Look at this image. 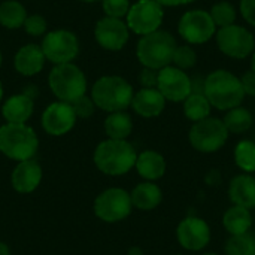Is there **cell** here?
<instances>
[{
  "label": "cell",
  "mask_w": 255,
  "mask_h": 255,
  "mask_svg": "<svg viewBox=\"0 0 255 255\" xmlns=\"http://www.w3.org/2000/svg\"><path fill=\"white\" fill-rule=\"evenodd\" d=\"M178 241L185 250L200 251L211 241L209 226L202 218L188 217L178 226Z\"/></svg>",
  "instance_id": "obj_16"
},
{
  "label": "cell",
  "mask_w": 255,
  "mask_h": 255,
  "mask_svg": "<svg viewBox=\"0 0 255 255\" xmlns=\"http://www.w3.org/2000/svg\"><path fill=\"white\" fill-rule=\"evenodd\" d=\"M161 6H181V4H188L193 3L194 0H155Z\"/></svg>",
  "instance_id": "obj_39"
},
{
  "label": "cell",
  "mask_w": 255,
  "mask_h": 255,
  "mask_svg": "<svg viewBox=\"0 0 255 255\" xmlns=\"http://www.w3.org/2000/svg\"><path fill=\"white\" fill-rule=\"evenodd\" d=\"M76 114L70 103L55 102L49 105L42 115V127L48 134L61 136L73 128Z\"/></svg>",
  "instance_id": "obj_14"
},
{
  "label": "cell",
  "mask_w": 255,
  "mask_h": 255,
  "mask_svg": "<svg viewBox=\"0 0 255 255\" xmlns=\"http://www.w3.org/2000/svg\"><path fill=\"white\" fill-rule=\"evenodd\" d=\"M27 18L25 7L16 0H6L0 4V24L6 28H18L24 25Z\"/></svg>",
  "instance_id": "obj_26"
},
{
  "label": "cell",
  "mask_w": 255,
  "mask_h": 255,
  "mask_svg": "<svg viewBox=\"0 0 255 255\" xmlns=\"http://www.w3.org/2000/svg\"><path fill=\"white\" fill-rule=\"evenodd\" d=\"M197 61V54L191 46H176L175 54H173V63L179 69H190L196 64Z\"/></svg>",
  "instance_id": "obj_32"
},
{
  "label": "cell",
  "mask_w": 255,
  "mask_h": 255,
  "mask_svg": "<svg viewBox=\"0 0 255 255\" xmlns=\"http://www.w3.org/2000/svg\"><path fill=\"white\" fill-rule=\"evenodd\" d=\"M215 22L209 12L196 9L185 12L179 19L178 31L190 43H205L215 33Z\"/></svg>",
  "instance_id": "obj_11"
},
{
  "label": "cell",
  "mask_w": 255,
  "mask_h": 255,
  "mask_svg": "<svg viewBox=\"0 0 255 255\" xmlns=\"http://www.w3.org/2000/svg\"><path fill=\"white\" fill-rule=\"evenodd\" d=\"M10 181H12V187L18 193L22 194L33 193L42 181V169L39 163L34 161L33 158L19 161L12 172Z\"/></svg>",
  "instance_id": "obj_17"
},
{
  "label": "cell",
  "mask_w": 255,
  "mask_h": 255,
  "mask_svg": "<svg viewBox=\"0 0 255 255\" xmlns=\"http://www.w3.org/2000/svg\"><path fill=\"white\" fill-rule=\"evenodd\" d=\"M137 154L127 140L108 139L94 151V163L100 172L109 176H120L131 170L136 164Z\"/></svg>",
  "instance_id": "obj_2"
},
{
  "label": "cell",
  "mask_w": 255,
  "mask_h": 255,
  "mask_svg": "<svg viewBox=\"0 0 255 255\" xmlns=\"http://www.w3.org/2000/svg\"><path fill=\"white\" fill-rule=\"evenodd\" d=\"M96 39L105 49L120 51L128 40V28L120 18L106 16L96 24Z\"/></svg>",
  "instance_id": "obj_15"
},
{
  "label": "cell",
  "mask_w": 255,
  "mask_h": 255,
  "mask_svg": "<svg viewBox=\"0 0 255 255\" xmlns=\"http://www.w3.org/2000/svg\"><path fill=\"white\" fill-rule=\"evenodd\" d=\"M241 12L245 21L255 25V0H241Z\"/></svg>",
  "instance_id": "obj_37"
},
{
  "label": "cell",
  "mask_w": 255,
  "mask_h": 255,
  "mask_svg": "<svg viewBox=\"0 0 255 255\" xmlns=\"http://www.w3.org/2000/svg\"><path fill=\"white\" fill-rule=\"evenodd\" d=\"M91 96L97 108L108 112H118L131 105L134 94L126 79L120 76H103L94 84Z\"/></svg>",
  "instance_id": "obj_4"
},
{
  "label": "cell",
  "mask_w": 255,
  "mask_h": 255,
  "mask_svg": "<svg viewBox=\"0 0 255 255\" xmlns=\"http://www.w3.org/2000/svg\"><path fill=\"white\" fill-rule=\"evenodd\" d=\"M45 58L55 64H64L78 55L79 43L73 33L67 30H54L48 33L42 42Z\"/></svg>",
  "instance_id": "obj_12"
},
{
  "label": "cell",
  "mask_w": 255,
  "mask_h": 255,
  "mask_svg": "<svg viewBox=\"0 0 255 255\" xmlns=\"http://www.w3.org/2000/svg\"><path fill=\"white\" fill-rule=\"evenodd\" d=\"M163 7L155 0H139L127 12V25L137 34L157 31L163 22Z\"/></svg>",
  "instance_id": "obj_9"
},
{
  "label": "cell",
  "mask_w": 255,
  "mask_h": 255,
  "mask_svg": "<svg viewBox=\"0 0 255 255\" xmlns=\"http://www.w3.org/2000/svg\"><path fill=\"white\" fill-rule=\"evenodd\" d=\"M70 105H72V108H73L76 117H81V118H88V117H91L93 112H94V102H93L91 99H88L85 94L81 96L79 99L73 100Z\"/></svg>",
  "instance_id": "obj_35"
},
{
  "label": "cell",
  "mask_w": 255,
  "mask_h": 255,
  "mask_svg": "<svg viewBox=\"0 0 255 255\" xmlns=\"http://www.w3.org/2000/svg\"><path fill=\"white\" fill-rule=\"evenodd\" d=\"M134 166L137 173L148 181H157L166 172V161L157 151H143L137 155Z\"/></svg>",
  "instance_id": "obj_22"
},
{
  "label": "cell",
  "mask_w": 255,
  "mask_h": 255,
  "mask_svg": "<svg viewBox=\"0 0 255 255\" xmlns=\"http://www.w3.org/2000/svg\"><path fill=\"white\" fill-rule=\"evenodd\" d=\"M45 54L34 43L22 46L15 55V69L24 76H33L43 69Z\"/></svg>",
  "instance_id": "obj_19"
},
{
  "label": "cell",
  "mask_w": 255,
  "mask_h": 255,
  "mask_svg": "<svg viewBox=\"0 0 255 255\" xmlns=\"http://www.w3.org/2000/svg\"><path fill=\"white\" fill-rule=\"evenodd\" d=\"M203 94L209 100L211 106L220 111H230L241 106L245 97L241 79L227 70L212 72L205 79Z\"/></svg>",
  "instance_id": "obj_1"
},
{
  "label": "cell",
  "mask_w": 255,
  "mask_h": 255,
  "mask_svg": "<svg viewBox=\"0 0 255 255\" xmlns=\"http://www.w3.org/2000/svg\"><path fill=\"white\" fill-rule=\"evenodd\" d=\"M229 130L224 121L218 118H205L197 123L190 130V142L194 149L200 152H215L227 142Z\"/></svg>",
  "instance_id": "obj_7"
},
{
  "label": "cell",
  "mask_w": 255,
  "mask_h": 255,
  "mask_svg": "<svg viewBox=\"0 0 255 255\" xmlns=\"http://www.w3.org/2000/svg\"><path fill=\"white\" fill-rule=\"evenodd\" d=\"M0 255H10V251H9L7 245L3 244V242H0Z\"/></svg>",
  "instance_id": "obj_40"
},
{
  "label": "cell",
  "mask_w": 255,
  "mask_h": 255,
  "mask_svg": "<svg viewBox=\"0 0 255 255\" xmlns=\"http://www.w3.org/2000/svg\"><path fill=\"white\" fill-rule=\"evenodd\" d=\"M242 87L245 94L248 96H255V72L254 70H248L242 78H241Z\"/></svg>",
  "instance_id": "obj_38"
},
{
  "label": "cell",
  "mask_w": 255,
  "mask_h": 255,
  "mask_svg": "<svg viewBox=\"0 0 255 255\" xmlns=\"http://www.w3.org/2000/svg\"><path fill=\"white\" fill-rule=\"evenodd\" d=\"M235 161L244 172H255V143L242 140L235 149Z\"/></svg>",
  "instance_id": "obj_30"
},
{
  "label": "cell",
  "mask_w": 255,
  "mask_h": 255,
  "mask_svg": "<svg viewBox=\"0 0 255 255\" xmlns=\"http://www.w3.org/2000/svg\"><path fill=\"white\" fill-rule=\"evenodd\" d=\"M229 196L236 206L247 209L255 208V178L251 175H239L233 178L230 182Z\"/></svg>",
  "instance_id": "obj_20"
},
{
  "label": "cell",
  "mask_w": 255,
  "mask_h": 255,
  "mask_svg": "<svg viewBox=\"0 0 255 255\" xmlns=\"http://www.w3.org/2000/svg\"><path fill=\"white\" fill-rule=\"evenodd\" d=\"M205 255H217V254H214V253H209V254H205Z\"/></svg>",
  "instance_id": "obj_44"
},
{
  "label": "cell",
  "mask_w": 255,
  "mask_h": 255,
  "mask_svg": "<svg viewBox=\"0 0 255 255\" xmlns=\"http://www.w3.org/2000/svg\"><path fill=\"white\" fill-rule=\"evenodd\" d=\"M0 64H1V52H0Z\"/></svg>",
  "instance_id": "obj_45"
},
{
  "label": "cell",
  "mask_w": 255,
  "mask_h": 255,
  "mask_svg": "<svg viewBox=\"0 0 255 255\" xmlns=\"http://www.w3.org/2000/svg\"><path fill=\"white\" fill-rule=\"evenodd\" d=\"M128 9H130L128 0H103V10L106 12L108 16L121 18L127 15Z\"/></svg>",
  "instance_id": "obj_33"
},
{
  "label": "cell",
  "mask_w": 255,
  "mask_h": 255,
  "mask_svg": "<svg viewBox=\"0 0 255 255\" xmlns=\"http://www.w3.org/2000/svg\"><path fill=\"white\" fill-rule=\"evenodd\" d=\"M49 85L52 93L66 103H72L85 94L87 79L79 67L70 63L57 64L49 73Z\"/></svg>",
  "instance_id": "obj_6"
},
{
  "label": "cell",
  "mask_w": 255,
  "mask_h": 255,
  "mask_svg": "<svg viewBox=\"0 0 255 255\" xmlns=\"http://www.w3.org/2000/svg\"><path fill=\"white\" fill-rule=\"evenodd\" d=\"M251 70H254L255 72V52L254 55H253V60H251Z\"/></svg>",
  "instance_id": "obj_41"
},
{
  "label": "cell",
  "mask_w": 255,
  "mask_h": 255,
  "mask_svg": "<svg viewBox=\"0 0 255 255\" xmlns=\"http://www.w3.org/2000/svg\"><path fill=\"white\" fill-rule=\"evenodd\" d=\"M24 27L30 36H40L46 31V21L40 15H31L25 18Z\"/></svg>",
  "instance_id": "obj_34"
},
{
  "label": "cell",
  "mask_w": 255,
  "mask_h": 255,
  "mask_svg": "<svg viewBox=\"0 0 255 255\" xmlns=\"http://www.w3.org/2000/svg\"><path fill=\"white\" fill-rule=\"evenodd\" d=\"M184 102V114L188 120L197 123L209 117L211 103L203 93H191Z\"/></svg>",
  "instance_id": "obj_27"
},
{
  "label": "cell",
  "mask_w": 255,
  "mask_h": 255,
  "mask_svg": "<svg viewBox=\"0 0 255 255\" xmlns=\"http://www.w3.org/2000/svg\"><path fill=\"white\" fill-rule=\"evenodd\" d=\"M1 97H3V87H1V82H0V100H1Z\"/></svg>",
  "instance_id": "obj_42"
},
{
  "label": "cell",
  "mask_w": 255,
  "mask_h": 255,
  "mask_svg": "<svg viewBox=\"0 0 255 255\" xmlns=\"http://www.w3.org/2000/svg\"><path fill=\"white\" fill-rule=\"evenodd\" d=\"M82 1H88V3H91V1H97V0H82Z\"/></svg>",
  "instance_id": "obj_43"
},
{
  "label": "cell",
  "mask_w": 255,
  "mask_h": 255,
  "mask_svg": "<svg viewBox=\"0 0 255 255\" xmlns=\"http://www.w3.org/2000/svg\"><path fill=\"white\" fill-rule=\"evenodd\" d=\"M131 130H133L131 117L123 111L112 112L105 121V131L109 136V139L126 140V137L130 136Z\"/></svg>",
  "instance_id": "obj_25"
},
{
  "label": "cell",
  "mask_w": 255,
  "mask_h": 255,
  "mask_svg": "<svg viewBox=\"0 0 255 255\" xmlns=\"http://www.w3.org/2000/svg\"><path fill=\"white\" fill-rule=\"evenodd\" d=\"M157 90L164 96L166 100L184 102L191 94L193 87L191 79L182 69L166 66L158 72Z\"/></svg>",
  "instance_id": "obj_13"
},
{
  "label": "cell",
  "mask_w": 255,
  "mask_h": 255,
  "mask_svg": "<svg viewBox=\"0 0 255 255\" xmlns=\"http://www.w3.org/2000/svg\"><path fill=\"white\" fill-rule=\"evenodd\" d=\"M209 13L212 16L215 25H220L221 28L235 24V19H236L235 6L230 4L229 1H218V3H215Z\"/></svg>",
  "instance_id": "obj_31"
},
{
  "label": "cell",
  "mask_w": 255,
  "mask_h": 255,
  "mask_svg": "<svg viewBox=\"0 0 255 255\" xmlns=\"http://www.w3.org/2000/svg\"><path fill=\"white\" fill-rule=\"evenodd\" d=\"M39 140L31 127L24 124L7 123L0 127V151L12 160L24 161L33 158Z\"/></svg>",
  "instance_id": "obj_3"
},
{
  "label": "cell",
  "mask_w": 255,
  "mask_h": 255,
  "mask_svg": "<svg viewBox=\"0 0 255 255\" xmlns=\"http://www.w3.org/2000/svg\"><path fill=\"white\" fill-rule=\"evenodd\" d=\"M130 197L134 208L140 211H152L161 203L163 193L158 185L152 182H142L131 191Z\"/></svg>",
  "instance_id": "obj_23"
},
{
  "label": "cell",
  "mask_w": 255,
  "mask_h": 255,
  "mask_svg": "<svg viewBox=\"0 0 255 255\" xmlns=\"http://www.w3.org/2000/svg\"><path fill=\"white\" fill-rule=\"evenodd\" d=\"M133 203L130 194L123 188H109L97 196L94 214L105 223H118L127 218Z\"/></svg>",
  "instance_id": "obj_8"
},
{
  "label": "cell",
  "mask_w": 255,
  "mask_h": 255,
  "mask_svg": "<svg viewBox=\"0 0 255 255\" xmlns=\"http://www.w3.org/2000/svg\"><path fill=\"white\" fill-rule=\"evenodd\" d=\"M1 114L7 123L24 124L33 114V100L27 94H16L6 100Z\"/></svg>",
  "instance_id": "obj_21"
},
{
  "label": "cell",
  "mask_w": 255,
  "mask_h": 255,
  "mask_svg": "<svg viewBox=\"0 0 255 255\" xmlns=\"http://www.w3.org/2000/svg\"><path fill=\"white\" fill-rule=\"evenodd\" d=\"M157 81H158V72L155 69H149L145 67L140 73V84L145 88H155L157 87Z\"/></svg>",
  "instance_id": "obj_36"
},
{
  "label": "cell",
  "mask_w": 255,
  "mask_h": 255,
  "mask_svg": "<svg viewBox=\"0 0 255 255\" xmlns=\"http://www.w3.org/2000/svg\"><path fill=\"white\" fill-rule=\"evenodd\" d=\"M166 99L157 88H143L133 96L131 106L140 117H158L164 109Z\"/></svg>",
  "instance_id": "obj_18"
},
{
  "label": "cell",
  "mask_w": 255,
  "mask_h": 255,
  "mask_svg": "<svg viewBox=\"0 0 255 255\" xmlns=\"http://www.w3.org/2000/svg\"><path fill=\"white\" fill-rule=\"evenodd\" d=\"M176 49L175 37L167 31H152L145 34L137 43V58L149 69H163L173 61Z\"/></svg>",
  "instance_id": "obj_5"
},
{
  "label": "cell",
  "mask_w": 255,
  "mask_h": 255,
  "mask_svg": "<svg viewBox=\"0 0 255 255\" xmlns=\"http://www.w3.org/2000/svg\"><path fill=\"white\" fill-rule=\"evenodd\" d=\"M227 255H255V238L250 233L235 235L227 241Z\"/></svg>",
  "instance_id": "obj_29"
},
{
  "label": "cell",
  "mask_w": 255,
  "mask_h": 255,
  "mask_svg": "<svg viewBox=\"0 0 255 255\" xmlns=\"http://www.w3.org/2000/svg\"><path fill=\"white\" fill-rule=\"evenodd\" d=\"M224 227L227 229V232L235 236V235H244L248 233L251 226H253V217L250 209L242 208V206H233L230 208L223 218Z\"/></svg>",
  "instance_id": "obj_24"
},
{
  "label": "cell",
  "mask_w": 255,
  "mask_h": 255,
  "mask_svg": "<svg viewBox=\"0 0 255 255\" xmlns=\"http://www.w3.org/2000/svg\"><path fill=\"white\" fill-rule=\"evenodd\" d=\"M224 124L229 130V133H245L253 126V115L248 109L236 106L230 109L224 118Z\"/></svg>",
  "instance_id": "obj_28"
},
{
  "label": "cell",
  "mask_w": 255,
  "mask_h": 255,
  "mask_svg": "<svg viewBox=\"0 0 255 255\" xmlns=\"http://www.w3.org/2000/svg\"><path fill=\"white\" fill-rule=\"evenodd\" d=\"M217 43L221 52L233 58H245L254 51L255 42L251 31L242 25H227L217 33Z\"/></svg>",
  "instance_id": "obj_10"
}]
</instances>
